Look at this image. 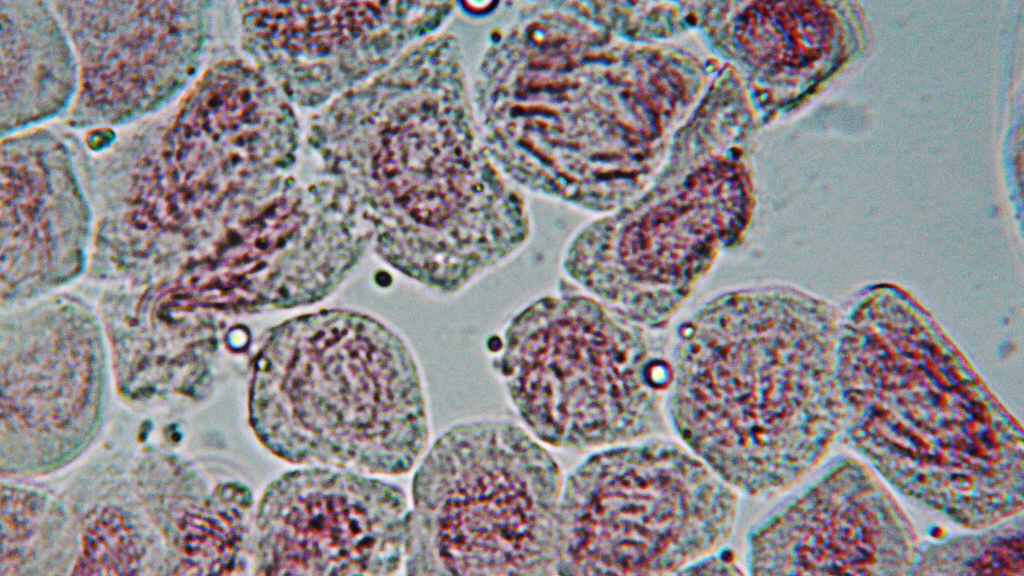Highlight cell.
<instances>
[{
    "label": "cell",
    "mask_w": 1024,
    "mask_h": 576,
    "mask_svg": "<svg viewBox=\"0 0 1024 576\" xmlns=\"http://www.w3.org/2000/svg\"><path fill=\"white\" fill-rule=\"evenodd\" d=\"M580 2H520L490 32L471 90L486 147L516 187L610 213L640 182L628 55Z\"/></svg>",
    "instance_id": "cell-1"
},
{
    "label": "cell",
    "mask_w": 1024,
    "mask_h": 576,
    "mask_svg": "<svg viewBox=\"0 0 1024 576\" xmlns=\"http://www.w3.org/2000/svg\"><path fill=\"white\" fill-rule=\"evenodd\" d=\"M811 304L780 285L706 303L681 328L668 409L675 430L731 487L780 491L816 461L830 430Z\"/></svg>",
    "instance_id": "cell-2"
},
{
    "label": "cell",
    "mask_w": 1024,
    "mask_h": 576,
    "mask_svg": "<svg viewBox=\"0 0 1024 576\" xmlns=\"http://www.w3.org/2000/svg\"><path fill=\"white\" fill-rule=\"evenodd\" d=\"M249 421L285 461L370 474L408 472L429 438L409 347L348 311L298 317L270 334L254 363Z\"/></svg>",
    "instance_id": "cell-3"
},
{
    "label": "cell",
    "mask_w": 1024,
    "mask_h": 576,
    "mask_svg": "<svg viewBox=\"0 0 1024 576\" xmlns=\"http://www.w3.org/2000/svg\"><path fill=\"white\" fill-rule=\"evenodd\" d=\"M499 344L494 368L542 442L589 449L663 428L672 363L648 328L566 278L514 315Z\"/></svg>",
    "instance_id": "cell-4"
},
{
    "label": "cell",
    "mask_w": 1024,
    "mask_h": 576,
    "mask_svg": "<svg viewBox=\"0 0 1024 576\" xmlns=\"http://www.w3.org/2000/svg\"><path fill=\"white\" fill-rule=\"evenodd\" d=\"M563 485L550 453L519 425L452 427L413 478L407 574L555 573Z\"/></svg>",
    "instance_id": "cell-5"
},
{
    "label": "cell",
    "mask_w": 1024,
    "mask_h": 576,
    "mask_svg": "<svg viewBox=\"0 0 1024 576\" xmlns=\"http://www.w3.org/2000/svg\"><path fill=\"white\" fill-rule=\"evenodd\" d=\"M736 515L731 486L680 444L605 449L563 485L555 573H679L727 541Z\"/></svg>",
    "instance_id": "cell-6"
},
{
    "label": "cell",
    "mask_w": 1024,
    "mask_h": 576,
    "mask_svg": "<svg viewBox=\"0 0 1024 576\" xmlns=\"http://www.w3.org/2000/svg\"><path fill=\"white\" fill-rule=\"evenodd\" d=\"M752 202L738 167L667 175L573 235L562 258L565 278L648 329L664 327L722 252L743 239Z\"/></svg>",
    "instance_id": "cell-7"
},
{
    "label": "cell",
    "mask_w": 1024,
    "mask_h": 576,
    "mask_svg": "<svg viewBox=\"0 0 1024 576\" xmlns=\"http://www.w3.org/2000/svg\"><path fill=\"white\" fill-rule=\"evenodd\" d=\"M410 508L397 485L361 472L288 471L255 511L252 568L260 575H389L404 563Z\"/></svg>",
    "instance_id": "cell-8"
},
{
    "label": "cell",
    "mask_w": 1024,
    "mask_h": 576,
    "mask_svg": "<svg viewBox=\"0 0 1024 576\" xmlns=\"http://www.w3.org/2000/svg\"><path fill=\"white\" fill-rule=\"evenodd\" d=\"M51 4L79 59V123L119 124L165 104L196 71L209 31L205 2Z\"/></svg>",
    "instance_id": "cell-9"
},
{
    "label": "cell",
    "mask_w": 1024,
    "mask_h": 576,
    "mask_svg": "<svg viewBox=\"0 0 1024 576\" xmlns=\"http://www.w3.org/2000/svg\"><path fill=\"white\" fill-rule=\"evenodd\" d=\"M247 46L290 99L325 102L439 31L455 2L244 3Z\"/></svg>",
    "instance_id": "cell-10"
},
{
    "label": "cell",
    "mask_w": 1024,
    "mask_h": 576,
    "mask_svg": "<svg viewBox=\"0 0 1024 576\" xmlns=\"http://www.w3.org/2000/svg\"><path fill=\"white\" fill-rule=\"evenodd\" d=\"M296 145L294 115L277 90L243 63L222 62L188 95L145 169L172 196L210 199L279 176Z\"/></svg>",
    "instance_id": "cell-11"
},
{
    "label": "cell",
    "mask_w": 1024,
    "mask_h": 576,
    "mask_svg": "<svg viewBox=\"0 0 1024 576\" xmlns=\"http://www.w3.org/2000/svg\"><path fill=\"white\" fill-rule=\"evenodd\" d=\"M91 217L63 144L47 132L1 144V306L46 296L88 266Z\"/></svg>",
    "instance_id": "cell-12"
},
{
    "label": "cell",
    "mask_w": 1024,
    "mask_h": 576,
    "mask_svg": "<svg viewBox=\"0 0 1024 576\" xmlns=\"http://www.w3.org/2000/svg\"><path fill=\"white\" fill-rule=\"evenodd\" d=\"M1 135L54 117L76 90L77 64L49 4L0 1Z\"/></svg>",
    "instance_id": "cell-13"
},
{
    "label": "cell",
    "mask_w": 1024,
    "mask_h": 576,
    "mask_svg": "<svg viewBox=\"0 0 1024 576\" xmlns=\"http://www.w3.org/2000/svg\"><path fill=\"white\" fill-rule=\"evenodd\" d=\"M679 573L681 574H741L731 553L706 555L691 563Z\"/></svg>",
    "instance_id": "cell-14"
}]
</instances>
